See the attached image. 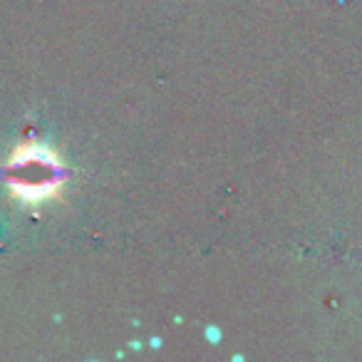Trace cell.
Listing matches in <instances>:
<instances>
[{"instance_id":"6da1fadb","label":"cell","mask_w":362,"mask_h":362,"mask_svg":"<svg viewBox=\"0 0 362 362\" xmlns=\"http://www.w3.org/2000/svg\"><path fill=\"white\" fill-rule=\"evenodd\" d=\"M8 171L11 189L28 204L45 202L62 187V164L50 149L40 144H25L16 149Z\"/></svg>"}]
</instances>
